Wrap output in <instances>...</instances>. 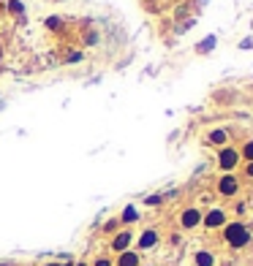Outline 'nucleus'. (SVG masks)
I'll return each instance as SVG.
<instances>
[{"mask_svg": "<svg viewBox=\"0 0 253 266\" xmlns=\"http://www.w3.org/2000/svg\"><path fill=\"white\" fill-rule=\"evenodd\" d=\"M47 27H49V30H57V27H60V19H57V16H49V19H47Z\"/></svg>", "mask_w": 253, "mask_h": 266, "instance_id": "19", "label": "nucleus"}, {"mask_svg": "<svg viewBox=\"0 0 253 266\" xmlns=\"http://www.w3.org/2000/svg\"><path fill=\"white\" fill-rule=\"evenodd\" d=\"M245 177H253V163L245 166Z\"/></svg>", "mask_w": 253, "mask_h": 266, "instance_id": "22", "label": "nucleus"}, {"mask_svg": "<svg viewBox=\"0 0 253 266\" xmlns=\"http://www.w3.org/2000/svg\"><path fill=\"white\" fill-rule=\"evenodd\" d=\"M158 242H161L158 228H145V231H142V234L134 239V250H139V253L155 250V247H158Z\"/></svg>", "mask_w": 253, "mask_h": 266, "instance_id": "6", "label": "nucleus"}, {"mask_svg": "<svg viewBox=\"0 0 253 266\" xmlns=\"http://www.w3.org/2000/svg\"><path fill=\"white\" fill-rule=\"evenodd\" d=\"M240 149L237 147H221L218 149V169L223 171V174H234V171H237V166H240Z\"/></svg>", "mask_w": 253, "mask_h": 266, "instance_id": "2", "label": "nucleus"}, {"mask_svg": "<svg viewBox=\"0 0 253 266\" xmlns=\"http://www.w3.org/2000/svg\"><path fill=\"white\" fill-rule=\"evenodd\" d=\"M134 239H136L134 228H120L114 236H109V250H112V256L131 250V247H134Z\"/></svg>", "mask_w": 253, "mask_h": 266, "instance_id": "3", "label": "nucleus"}, {"mask_svg": "<svg viewBox=\"0 0 253 266\" xmlns=\"http://www.w3.org/2000/svg\"><path fill=\"white\" fill-rule=\"evenodd\" d=\"M90 266H114V256H106V253H101V256H95Z\"/></svg>", "mask_w": 253, "mask_h": 266, "instance_id": "13", "label": "nucleus"}, {"mask_svg": "<svg viewBox=\"0 0 253 266\" xmlns=\"http://www.w3.org/2000/svg\"><path fill=\"white\" fill-rule=\"evenodd\" d=\"M215 253L212 250H196L193 253V266H215Z\"/></svg>", "mask_w": 253, "mask_h": 266, "instance_id": "11", "label": "nucleus"}, {"mask_svg": "<svg viewBox=\"0 0 253 266\" xmlns=\"http://www.w3.org/2000/svg\"><path fill=\"white\" fill-rule=\"evenodd\" d=\"M84 41H87V44H95V41H98V33H95V30H90L87 36H84Z\"/></svg>", "mask_w": 253, "mask_h": 266, "instance_id": "21", "label": "nucleus"}, {"mask_svg": "<svg viewBox=\"0 0 253 266\" xmlns=\"http://www.w3.org/2000/svg\"><path fill=\"white\" fill-rule=\"evenodd\" d=\"M202 215L204 212L199 209V206H185V209L180 212V217H177V223H180L182 231H193L202 225Z\"/></svg>", "mask_w": 253, "mask_h": 266, "instance_id": "7", "label": "nucleus"}, {"mask_svg": "<svg viewBox=\"0 0 253 266\" xmlns=\"http://www.w3.org/2000/svg\"><path fill=\"white\" fill-rule=\"evenodd\" d=\"M120 228H123V225H120V220H117V217H109V220L101 225V231H103V234H106V236H114V234H117Z\"/></svg>", "mask_w": 253, "mask_h": 266, "instance_id": "12", "label": "nucleus"}, {"mask_svg": "<svg viewBox=\"0 0 253 266\" xmlns=\"http://www.w3.org/2000/svg\"><path fill=\"white\" fill-rule=\"evenodd\" d=\"M204 141L210 144V147H226V141H229V133L223 131V128H215V131H210L204 136Z\"/></svg>", "mask_w": 253, "mask_h": 266, "instance_id": "10", "label": "nucleus"}, {"mask_svg": "<svg viewBox=\"0 0 253 266\" xmlns=\"http://www.w3.org/2000/svg\"><path fill=\"white\" fill-rule=\"evenodd\" d=\"M226 223H229V217H226V209H223V206H210V209L202 215V225H204L207 231L223 228Z\"/></svg>", "mask_w": 253, "mask_h": 266, "instance_id": "5", "label": "nucleus"}, {"mask_svg": "<svg viewBox=\"0 0 253 266\" xmlns=\"http://www.w3.org/2000/svg\"><path fill=\"white\" fill-rule=\"evenodd\" d=\"M8 8H11V14H16V16H19L22 11H25V8H22V3H19V0H8Z\"/></svg>", "mask_w": 253, "mask_h": 266, "instance_id": "18", "label": "nucleus"}, {"mask_svg": "<svg viewBox=\"0 0 253 266\" xmlns=\"http://www.w3.org/2000/svg\"><path fill=\"white\" fill-rule=\"evenodd\" d=\"M41 266H74V261H47Z\"/></svg>", "mask_w": 253, "mask_h": 266, "instance_id": "20", "label": "nucleus"}, {"mask_svg": "<svg viewBox=\"0 0 253 266\" xmlns=\"http://www.w3.org/2000/svg\"><path fill=\"white\" fill-rule=\"evenodd\" d=\"M66 60H68V63H82V60H84V55H82L79 49H71V52H68V57H66Z\"/></svg>", "mask_w": 253, "mask_h": 266, "instance_id": "16", "label": "nucleus"}, {"mask_svg": "<svg viewBox=\"0 0 253 266\" xmlns=\"http://www.w3.org/2000/svg\"><path fill=\"white\" fill-rule=\"evenodd\" d=\"M158 204H164V196H158V193L145 199V206H158Z\"/></svg>", "mask_w": 253, "mask_h": 266, "instance_id": "17", "label": "nucleus"}, {"mask_svg": "<svg viewBox=\"0 0 253 266\" xmlns=\"http://www.w3.org/2000/svg\"><path fill=\"white\" fill-rule=\"evenodd\" d=\"M142 266H153V264H142Z\"/></svg>", "mask_w": 253, "mask_h": 266, "instance_id": "24", "label": "nucleus"}, {"mask_svg": "<svg viewBox=\"0 0 253 266\" xmlns=\"http://www.w3.org/2000/svg\"><path fill=\"white\" fill-rule=\"evenodd\" d=\"M117 220H120V225H123V228H131L134 223H139V209H136L134 204H128V206H125V209L117 215Z\"/></svg>", "mask_w": 253, "mask_h": 266, "instance_id": "9", "label": "nucleus"}, {"mask_svg": "<svg viewBox=\"0 0 253 266\" xmlns=\"http://www.w3.org/2000/svg\"><path fill=\"white\" fill-rule=\"evenodd\" d=\"M221 231H223V242H226L232 250H243V247H248L251 231H248V225H245L243 220H229Z\"/></svg>", "mask_w": 253, "mask_h": 266, "instance_id": "1", "label": "nucleus"}, {"mask_svg": "<svg viewBox=\"0 0 253 266\" xmlns=\"http://www.w3.org/2000/svg\"><path fill=\"white\" fill-rule=\"evenodd\" d=\"M215 190L223 199H234V196L240 193V177L237 174H221L215 182Z\"/></svg>", "mask_w": 253, "mask_h": 266, "instance_id": "4", "label": "nucleus"}, {"mask_svg": "<svg viewBox=\"0 0 253 266\" xmlns=\"http://www.w3.org/2000/svg\"><path fill=\"white\" fill-rule=\"evenodd\" d=\"M215 44H218V38H215V36H210V38H204V41L196 46V52H199V55H207L210 49H215Z\"/></svg>", "mask_w": 253, "mask_h": 266, "instance_id": "14", "label": "nucleus"}, {"mask_svg": "<svg viewBox=\"0 0 253 266\" xmlns=\"http://www.w3.org/2000/svg\"><path fill=\"white\" fill-rule=\"evenodd\" d=\"M240 158H243V160H248V163H253V138L243 144V149H240Z\"/></svg>", "mask_w": 253, "mask_h": 266, "instance_id": "15", "label": "nucleus"}, {"mask_svg": "<svg viewBox=\"0 0 253 266\" xmlns=\"http://www.w3.org/2000/svg\"><path fill=\"white\" fill-rule=\"evenodd\" d=\"M74 266H90V261H77Z\"/></svg>", "mask_w": 253, "mask_h": 266, "instance_id": "23", "label": "nucleus"}, {"mask_svg": "<svg viewBox=\"0 0 253 266\" xmlns=\"http://www.w3.org/2000/svg\"><path fill=\"white\" fill-rule=\"evenodd\" d=\"M142 264H145V261H142V253L134 250V247L114 256V266H142Z\"/></svg>", "mask_w": 253, "mask_h": 266, "instance_id": "8", "label": "nucleus"}]
</instances>
